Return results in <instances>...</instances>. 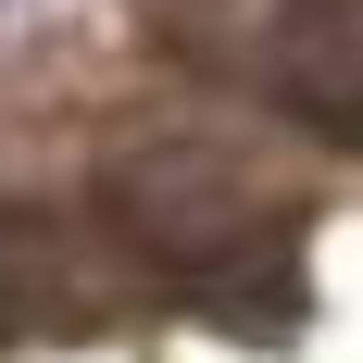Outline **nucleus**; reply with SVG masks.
Segmentation results:
<instances>
[{
	"label": "nucleus",
	"instance_id": "obj_3",
	"mask_svg": "<svg viewBox=\"0 0 363 363\" xmlns=\"http://www.w3.org/2000/svg\"><path fill=\"white\" fill-rule=\"evenodd\" d=\"M213 276H225V289H251V276H238V263H213ZM263 289H301V263L276 251V263H263ZM201 313H213V326H238V313H251V301H201ZM263 326H301V301H263Z\"/></svg>",
	"mask_w": 363,
	"mask_h": 363
},
{
	"label": "nucleus",
	"instance_id": "obj_1",
	"mask_svg": "<svg viewBox=\"0 0 363 363\" xmlns=\"http://www.w3.org/2000/svg\"><path fill=\"white\" fill-rule=\"evenodd\" d=\"M113 225L150 263H176V276H213V263H238L276 225V188L213 138H150V150L113 163Z\"/></svg>",
	"mask_w": 363,
	"mask_h": 363
},
{
	"label": "nucleus",
	"instance_id": "obj_4",
	"mask_svg": "<svg viewBox=\"0 0 363 363\" xmlns=\"http://www.w3.org/2000/svg\"><path fill=\"white\" fill-rule=\"evenodd\" d=\"M13 289H26V238L0 225V313H13Z\"/></svg>",
	"mask_w": 363,
	"mask_h": 363
},
{
	"label": "nucleus",
	"instance_id": "obj_2",
	"mask_svg": "<svg viewBox=\"0 0 363 363\" xmlns=\"http://www.w3.org/2000/svg\"><path fill=\"white\" fill-rule=\"evenodd\" d=\"M276 101L326 138H363V0H289L276 13Z\"/></svg>",
	"mask_w": 363,
	"mask_h": 363
}]
</instances>
